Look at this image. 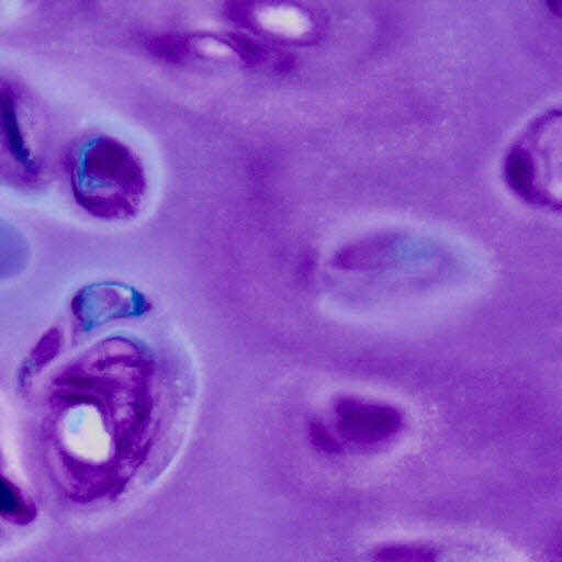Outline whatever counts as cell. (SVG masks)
<instances>
[{
    "label": "cell",
    "instance_id": "2",
    "mask_svg": "<svg viewBox=\"0 0 562 562\" xmlns=\"http://www.w3.org/2000/svg\"><path fill=\"white\" fill-rule=\"evenodd\" d=\"M22 508L19 496L10 484L2 481L1 484V512L3 514H15Z\"/></svg>",
    "mask_w": 562,
    "mask_h": 562
},
{
    "label": "cell",
    "instance_id": "1",
    "mask_svg": "<svg viewBox=\"0 0 562 562\" xmlns=\"http://www.w3.org/2000/svg\"><path fill=\"white\" fill-rule=\"evenodd\" d=\"M76 169L80 194L91 205L110 202L113 190L117 202L127 206L119 195L140 192V170L133 154L120 142L105 136L87 139L77 147ZM77 186V184H76Z\"/></svg>",
    "mask_w": 562,
    "mask_h": 562
}]
</instances>
